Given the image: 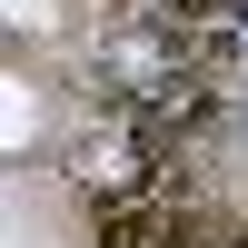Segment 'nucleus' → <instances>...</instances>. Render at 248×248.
<instances>
[{
    "instance_id": "f257e3e1",
    "label": "nucleus",
    "mask_w": 248,
    "mask_h": 248,
    "mask_svg": "<svg viewBox=\"0 0 248 248\" xmlns=\"http://www.w3.org/2000/svg\"><path fill=\"white\" fill-rule=\"evenodd\" d=\"M40 129H50V99H40V79L0 60V159H40Z\"/></svg>"
},
{
    "instance_id": "f03ea898",
    "label": "nucleus",
    "mask_w": 248,
    "mask_h": 248,
    "mask_svg": "<svg viewBox=\"0 0 248 248\" xmlns=\"http://www.w3.org/2000/svg\"><path fill=\"white\" fill-rule=\"evenodd\" d=\"M70 179H79V189H119V199H129L139 189V139L129 129H90V139H79V149H70Z\"/></svg>"
},
{
    "instance_id": "7ed1b4c3",
    "label": "nucleus",
    "mask_w": 248,
    "mask_h": 248,
    "mask_svg": "<svg viewBox=\"0 0 248 248\" xmlns=\"http://www.w3.org/2000/svg\"><path fill=\"white\" fill-rule=\"evenodd\" d=\"M50 20V0H0V30H40Z\"/></svg>"
}]
</instances>
